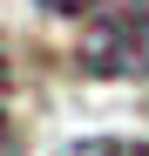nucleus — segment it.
I'll use <instances>...</instances> for the list:
<instances>
[{"label":"nucleus","mask_w":149,"mask_h":156,"mask_svg":"<svg viewBox=\"0 0 149 156\" xmlns=\"http://www.w3.org/2000/svg\"><path fill=\"white\" fill-rule=\"evenodd\" d=\"M61 156H149V149L129 143V136H81V143H68Z\"/></svg>","instance_id":"obj_2"},{"label":"nucleus","mask_w":149,"mask_h":156,"mask_svg":"<svg viewBox=\"0 0 149 156\" xmlns=\"http://www.w3.org/2000/svg\"><path fill=\"white\" fill-rule=\"evenodd\" d=\"M0 156H20V129L7 115V68H0Z\"/></svg>","instance_id":"obj_3"},{"label":"nucleus","mask_w":149,"mask_h":156,"mask_svg":"<svg viewBox=\"0 0 149 156\" xmlns=\"http://www.w3.org/2000/svg\"><path fill=\"white\" fill-rule=\"evenodd\" d=\"M74 34V61L102 82H149V0H41Z\"/></svg>","instance_id":"obj_1"}]
</instances>
